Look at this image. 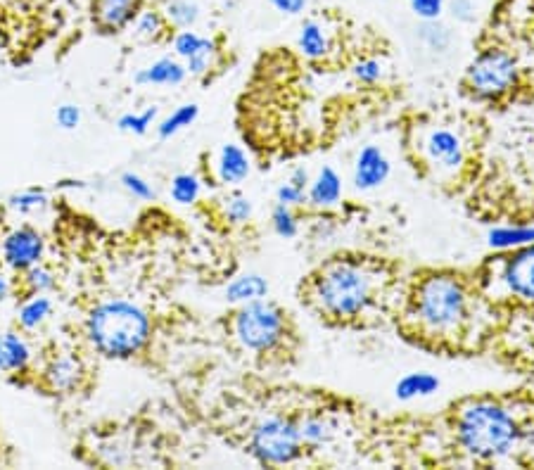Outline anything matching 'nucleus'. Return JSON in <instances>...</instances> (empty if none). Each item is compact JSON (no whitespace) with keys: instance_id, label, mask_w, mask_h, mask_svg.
<instances>
[{"instance_id":"f257e3e1","label":"nucleus","mask_w":534,"mask_h":470,"mask_svg":"<svg viewBox=\"0 0 534 470\" xmlns=\"http://www.w3.org/2000/svg\"><path fill=\"white\" fill-rule=\"evenodd\" d=\"M88 347L98 357L124 361L148 347L152 335L150 314L126 297H107L93 304L84 323Z\"/></svg>"},{"instance_id":"f03ea898","label":"nucleus","mask_w":534,"mask_h":470,"mask_svg":"<svg viewBox=\"0 0 534 470\" xmlns=\"http://www.w3.org/2000/svg\"><path fill=\"white\" fill-rule=\"evenodd\" d=\"M456 440L468 456L478 461H499L516 449L520 425L499 402H470L456 418Z\"/></svg>"},{"instance_id":"7ed1b4c3","label":"nucleus","mask_w":534,"mask_h":470,"mask_svg":"<svg viewBox=\"0 0 534 470\" xmlns=\"http://www.w3.org/2000/svg\"><path fill=\"white\" fill-rule=\"evenodd\" d=\"M375 273L354 259L328 264L314 281V302L330 319L349 321L361 316L375 300Z\"/></svg>"},{"instance_id":"20e7f679","label":"nucleus","mask_w":534,"mask_h":470,"mask_svg":"<svg viewBox=\"0 0 534 470\" xmlns=\"http://www.w3.org/2000/svg\"><path fill=\"white\" fill-rule=\"evenodd\" d=\"M413 314L428 333L451 335L468 321V290L451 273H432L418 283Z\"/></svg>"},{"instance_id":"39448f33","label":"nucleus","mask_w":534,"mask_h":470,"mask_svg":"<svg viewBox=\"0 0 534 470\" xmlns=\"http://www.w3.org/2000/svg\"><path fill=\"white\" fill-rule=\"evenodd\" d=\"M233 335L247 352H273L285 338L283 311L266 297L240 304V309L233 316Z\"/></svg>"},{"instance_id":"423d86ee","label":"nucleus","mask_w":534,"mask_h":470,"mask_svg":"<svg viewBox=\"0 0 534 470\" xmlns=\"http://www.w3.org/2000/svg\"><path fill=\"white\" fill-rule=\"evenodd\" d=\"M520 84V67L516 57L501 48H487L470 62L466 86L473 98L497 103Z\"/></svg>"},{"instance_id":"0eeeda50","label":"nucleus","mask_w":534,"mask_h":470,"mask_svg":"<svg viewBox=\"0 0 534 470\" xmlns=\"http://www.w3.org/2000/svg\"><path fill=\"white\" fill-rule=\"evenodd\" d=\"M302 449L297 421L285 416L262 418L250 435V454L262 466H288L300 459Z\"/></svg>"},{"instance_id":"6e6552de","label":"nucleus","mask_w":534,"mask_h":470,"mask_svg":"<svg viewBox=\"0 0 534 470\" xmlns=\"http://www.w3.org/2000/svg\"><path fill=\"white\" fill-rule=\"evenodd\" d=\"M46 257V238L34 226H15L0 238V264L8 271L24 273Z\"/></svg>"},{"instance_id":"1a4fd4ad","label":"nucleus","mask_w":534,"mask_h":470,"mask_svg":"<svg viewBox=\"0 0 534 470\" xmlns=\"http://www.w3.org/2000/svg\"><path fill=\"white\" fill-rule=\"evenodd\" d=\"M423 152L428 162L440 171H459L466 162V150H463V141L456 131L447 129V126H435L423 138Z\"/></svg>"},{"instance_id":"9d476101","label":"nucleus","mask_w":534,"mask_h":470,"mask_svg":"<svg viewBox=\"0 0 534 470\" xmlns=\"http://www.w3.org/2000/svg\"><path fill=\"white\" fill-rule=\"evenodd\" d=\"M501 283L520 302L534 304V245L513 250L501 269Z\"/></svg>"},{"instance_id":"9b49d317","label":"nucleus","mask_w":534,"mask_h":470,"mask_svg":"<svg viewBox=\"0 0 534 470\" xmlns=\"http://www.w3.org/2000/svg\"><path fill=\"white\" fill-rule=\"evenodd\" d=\"M392 174V162L390 157L385 155L383 148L378 145H364L359 150L354 160V171H352V181L356 190H375L390 179Z\"/></svg>"},{"instance_id":"f8f14e48","label":"nucleus","mask_w":534,"mask_h":470,"mask_svg":"<svg viewBox=\"0 0 534 470\" xmlns=\"http://www.w3.org/2000/svg\"><path fill=\"white\" fill-rule=\"evenodd\" d=\"M141 12V0H93V22L105 34L129 29Z\"/></svg>"},{"instance_id":"ddd939ff","label":"nucleus","mask_w":534,"mask_h":470,"mask_svg":"<svg viewBox=\"0 0 534 470\" xmlns=\"http://www.w3.org/2000/svg\"><path fill=\"white\" fill-rule=\"evenodd\" d=\"M34 364V347L24 335V330H3L0 333V373L3 376H19L27 373Z\"/></svg>"},{"instance_id":"4468645a","label":"nucleus","mask_w":534,"mask_h":470,"mask_svg":"<svg viewBox=\"0 0 534 470\" xmlns=\"http://www.w3.org/2000/svg\"><path fill=\"white\" fill-rule=\"evenodd\" d=\"M252 164L247 152L235 143L221 145V150L216 152V164H214V174L216 181L226 188L240 186L247 176H250Z\"/></svg>"},{"instance_id":"2eb2a0df","label":"nucleus","mask_w":534,"mask_h":470,"mask_svg":"<svg viewBox=\"0 0 534 470\" xmlns=\"http://www.w3.org/2000/svg\"><path fill=\"white\" fill-rule=\"evenodd\" d=\"M81 378H84V366H81L79 357L69 352H60L43 368V380H46L50 390L55 392H72L79 387Z\"/></svg>"},{"instance_id":"dca6fc26","label":"nucleus","mask_w":534,"mask_h":470,"mask_svg":"<svg viewBox=\"0 0 534 470\" xmlns=\"http://www.w3.org/2000/svg\"><path fill=\"white\" fill-rule=\"evenodd\" d=\"M188 79V69L176 57H160L152 65L133 74L136 86H181Z\"/></svg>"},{"instance_id":"f3484780","label":"nucleus","mask_w":534,"mask_h":470,"mask_svg":"<svg viewBox=\"0 0 534 470\" xmlns=\"http://www.w3.org/2000/svg\"><path fill=\"white\" fill-rule=\"evenodd\" d=\"M342 200V179L333 167H323L314 179L309 181L307 202L316 209H330Z\"/></svg>"},{"instance_id":"a211bd4d","label":"nucleus","mask_w":534,"mask_h":470,"mask_svg":"<svg viewBox=\"0 0 534 470\" xmlns=\"http://www.w3.org/2000/svg\"><path fill=\"white\" fill-rule=\"evenodd\" d=\"M266 295H269V281H266L262 273L254 271L240 273V276H235L233 281H228V285L224 288L226 302L238 304V307L254 300H264Z\"/></svg>"},{"instance_id":"6ab92c4d","label":"nucleus","mask_w":534,"mask_h":470,"mask_svg":"<svg viewBox=\"0 0 534 470\" xmlns=\"http://www.w3.org/2000/svg\"><path fill=\"white\" fill-rule=\"evenodd\" d=\"M55 311V302L50 295H27V300L17 309V326L24 333H36L50 321Z\"/></svg>"},{"instance_id":"aec40b11","label":"nucleus","mask_w":534,"mask_h":470,"mask_svg":"<svg viewBox=\"0 0 534 470\" xmlns=\"http://www.w3.org/2000/svg\"><path fill=\"white\" fill-rule=\"evenodd\" d=\"M487 245L499 252H513L520 247L534 245V224H516V226H494L487 233Z\"/></svg>"},{"instance_id":"412c9836","label":"nucleus","mask_w":534,"mask_h":470,"mask_svg":"<svg viewBox=\"0 0 534 470\" xmlns=\"http://www.w3.org/2000/svg\"><path fill=\"white\" fill-rule=\"evenodd\" d=\"M440 387H442L440 378L432 376V373L411 371L397 380V385H394V397H397L399 402H413V399L432 397Z\"/></svg>"},{"instance_id":"4be33fe9","label":"nucleus","mask_w":534,"mask_h":470,"mask_svg":"<svg viewBox=\"0 0 534 470\" xmlns=\"http://www.w3.org/2000/svg\"><path fill=\"white\" fill-rule=\"evenodd\" d=\"M297 48L307 60H323L330 50V38L319 19H307L297 34Z\"/></svg>"},{"instance_id":"5701e85b","label":"nucleus","mask_w":534,"mask_h":470,"mask_svg":"<svg viewBox=\"0 0 534 470\" xmlns=\"http://www.w3.org/2000/svg\"><path fill=\"white\" fill-rule=\"evenodd\" d=\"M297 428H300L302 444L309 449L326 447L335 435V425L326 416H304L302 421H297Z\"/></svg>"},{"instance_id":"b1692460","label":"nucleus","mask_w":534,"mask_h":470,"mask_svg":"<svg viewBox=\"0 0 534 470\" xmlns=\"http://www.w3.org/2000/svg\"><path fill=\"white\" fill-rule=\"evenodd\" d=\"M197 117H200V107H197L195 103L178 105L174 112L167 114V117L155 126L157 138H160V141H169V138H174L176 133L186 131L188 126H193Z\"/></svg>"},{"instance_id":"393cba45","label":"nucleus","mask_w":534,"mask_h":470,"mask_svg":"<svg viewBox=\"0 0 534 470\" xmlns=\"http://www.w3.org/2000/svg\"><path fill=\"white\" fill-rule=\"evenodd\" d=\"M5 205H8L10 212L29 217V214L43 212V209L50 207V195L43 188H24L12 193Z\"/></svg>"},{"instance_id":"a878e982","label":"nucleus","mask_w":534,"mask_h":470,"mask_svg":"<svg viewBox=\"0 0 534 470\" xmlns=\"http://www.w3.org/2000/svg\"><path fill=\"white\" fill-rule=\"evenodd\" d=\"M169 193H171V200H174L176 205H181V207L195 205V202L200 200V195H202L200 176L190 174V171H181V174H176L174 179H171Z\"/></svg>"},{"instance_id":"bb28decb","label":"nucleus","mask_w":534,"mask_h":470,"mask_svg":"<svg viewBox=\"0 0 534 470\" xmlns=\"http://www.w3.org/2000/svg\"><path fill=\"white\" fill-rule=\"evenodd\" d=\"M164 17L176 29H193L200 19V5L195 0H169L164 8Z\"/></svg>"},{"instance_id":"cd10ccee","label":"nucleus","mask_w":534,"mask_h":470,"mask_svg":"<svg viewBox=\"0 0 534 470\" xmlns=\"http://www.w3.org/2000/svg\"><path fill=\"white\" fill-rule=\"evenodd\" d=\"M22 283L27 295H50V292L57 288V276L53 269H48V266H43L41 262L24 271Z\"/></svg>"},{"instance_id":"c85d7f7f","label":"nucleus","mask_w":534,"mask_h":470,"mask_svg":"<svg viewBox=\"0 0 534 470\" xmlns=\"http://www.w3.org/2000/svg\"><path fill=\"white\" fill-rule=\"evenodd\" d=\"M157 119V107H145L143 112H124L117 119V129L131 136H145Z\"/></svg>"},{"instance_id":"c756f323","label":"nucleus","mask_w":534,"mask_h":470,"mask_svg":"<svg viewBox=\"0 0 534 470\" xmlns=\"http://www.w3.org/2000/svg\"><path fill=\"white\" fill-rule=\"evenodd\" d=\"M271 228H273V233L281 235V238H285V240L297 238V233H300V221H297L295 207H288V205H281V202H276V205H273V212H271Z\"/></svg>"},{"instance_id":"7c9ffc66","label":"nucleus","mask_w":534,"mask_h":470,"mask_svg":"<svg viewBox=\"0 0 534 470\" xmlns=\"http://www.w3.org/2000/svg\"><path fill=\"white\" fill-rule=\"evenodd\" d=\"M216 53H219V48H216L214 38L207 36L205 46L197 50L193 57H188V60L183 62L188 69V76H193V79H202V76H207L209 72H212V67L216 65Z\"/></svg>"},{"instance_id":"2f4dec72","label":"nucleus","mask_w":534,"mask_h":470,"mask_svg":"<svg viewBox=\"0 0 534 470\" xmlns=\"http://www.w3.org/2000/svg\"><path fill=\"white\" fill-rule=\"evenodd\" d=\"M164 27H167V17L157 10H141L136 19H133L136 36L145 38V41H157L162 36Z\"/></svg>"},{"instance_id":"473e14b6","label":"nucleus","mask_w":534,"mask_h":470,"mask_svg":"<svg viewBox=\"0 0 534 470\" xmlns=\"http://www.w3.org/2000/svg\"><path fill=\"white\" fill-rule=\"evenodd\" d=\"M252 212H254V205H252V200L247 198V195L238 193V190H235V193H231V195H226L224 217L231 221V224H235V226L247 224V221L252 219Z\"/></svg>"},{"instance_id":"72a5a7b5","label":"nucleus","mask_w":534,"mask_h":470,"mask_svg":"<svg viewBox=\"0 0 534 470\" xmlns=\"http://www.w3.org/2000/svg\"><path fill=\"white\" fill-rule=\"evenodd\" d=\"M421 41L430 50H437V53H442V50L449 48L451 34H449V29L444 27V24H440V19H430V22H425L421 27Z\"/></svg>"},{"instance_id":"f704fd0d","label":"nucleus","mask_w":534,"mask_h":470,"mask_svg":"<svg viewBox=\"0 0 534 470\" xmlns=\"http://www.w3.org/2000/svg\"><path fill=\"white\" fill-rule=\"evenodd\" d=\"M205 41H207V36L197 34V31H193V29H181L174 36V53H176L178 60L186 62L188 57H193L197 50L205 46Z\"/></svg>"},{"instance_id":"c9c22d12","label":"nucleus","mask_w":534,"mask_h":470,"mask_svg":"<svg viewBox=\"0 0 534 470\" xmlns=\"http://www.w3.org/2000/svg\"><path fill=\"white\" fill-rule=\"evenodd\" d=\"M119 183H122V188L131 195V198L141 202H150L155 198V188H152L141 174H136V171H124V174L119 176Z\"/></svg>"},{"instance_id":"e433bc0d","label":"nucleus","mask_w":534,"mask_h":470,"mask_svg":"<svg viewBox=\"0 0 534 470\" xmlns=\"http://www.w3.org/2000/svg\"><path fill=\"white\" fill-rule=\"evenodd\" d=\"M352 74L359 84L375 86L385 76V67H383V62L375 60V57H366V60L356 62V65L352 67Z\"/></svg>"},{"instance_id":"4c0bfd02","label":"nucleus","mask_w":534,"mask_h":470,"mask_svg":"<svg viewBox=\"0 0 534 470\" xmlns=\"http://www.w3.org/2000/svg\"><path fill=\"white\" fill-rule=\"evenodd\" d=\"M81 119H84V114H81V107L74 105V103H65L55 110V124L60 126L62 131L79 129Z\"/></svg>"},{"instance_id":"58836bf2","label":"nucleus","mask_w":534,"mask_h":470,"mask_svg":"<svg viewBox=\"0 0 534 470\" xmlns=\"http://www.w3.org/2000/svg\"><path fill=\"white\" fill-rule=\"evenodd\" d=\"M276 202H281V205H288V207H302L304 202H307V190L295 186L292 181H285L276 188Z\"/></svg>"},{"instance_id":"ea45409f","label":"nucleus","mask_w":534,"mask_h":470,"mask_svg":"<svg viewBox=\"0 0 534 470\" xmlns=\"http://www.w3.org/2000/svg\"><path fill=\"white\" fill-rule=\"evenodd\" d=\"M413 15L423 22H430V19H440L444 12V0H409Z\"/></svg>"},{"instance_id":"a19ab883","label":"nucleus","mask_w":534,"mask_h":470,"mask_svg":"<svg viewBox=\"0 0 534 470\" xmlns=\"http://www.w3.org/2000/svg\"><path fill=\"white\" fill-rule=\"evenodd\" d=\"M269 3L273 5V10H278L281 15L297 17V15H302L304 10H307L309 0H269Z\"/></svg>"},{"instance_id":"79ce46f5","label":"nucleus","mask_w":534,"mask_h":470,"mask_svg":"<svg viewBox=\"0 0 534 470\" xmlns=\"http://www.w3.org/2000/svg\"><path fill=\"white\" fill-rule=\"evenodd\" d=\"M451 15L459 19V22H473L475 3L473 0H451Z\"/></svg>"},{"instance_id":"37998d69","label":"nucleus","mask_w":534,"mask_h":470,"mask_svg":"<svg viewBox=\"0 0 534 470\" xmlns=\"http://www.w3.org/2000/svg\"><path fill=\"white\" fill-rule=\"evenodd\" d=\"M10 295H12V281H10L8 271H5V266L0 264V304L8 302Z\"/></svg>"},{"instance_id":"c03bdc74","label":"nucleus","mask_w":534,"mask_h":470,"mask_svg":"<svg viewBox=\"0 0 534 470\" xmlns=\"http://www.w3.org/2000/svg\"><path fill=\"white\" fill-rule=\"evenodd\" d=\"M288 181H292V183H295V186H300V188L307 190L311 176H309V171L304 169V167H295V169H292V174H290Z\"/></svg>"}]
</instances>
